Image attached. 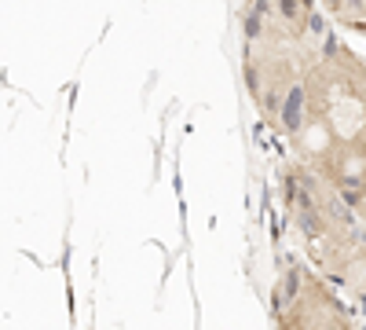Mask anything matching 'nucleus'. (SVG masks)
<instances>
[{
  "instance_id": "f257e3e1",
  "label": "nucleus",
  "mask_w": 366,
  "mask_h": 330,
  "mask_svg": "<svg viewBox=\"0 0 366 330\" xmlns=\"http://www.w3.org/2000/svg\"><path fill=\"white\" fill-rule=\"evenodd\" d=\"M300 118H304V89L300 84H293L286 95V103H282V125L289 132H297L300 129Z\"/></svg>"
},
{
  "instance_id": "f03ea898",
  "label": "nucleus",
  "mask_w": 366,
  "mask_h": 330,
  "mask_svg": "<svg viewBox=\"0 0 366 330\" xmlns=\"http://www.w3.org/2000/svg\"><path fill=\"white\" fill-rule=\"evenodd\" d=\"M245 34H249V37H260V15H245Z\"/></svg>"
},
{
  "instance_id": "7ed1b4c3",
  "label": "nucleus",
  "mask_w": 366,
  "mask_h": 330,
  "mask_svg": "<svg viewBox=\"0 0 366 330\" xmlns=\"http://www.w3.org/2000/svg\"><path fill=\"white\" fill-rule=\"evenodd\" d=\"M308 30L311 34H322V15H308Z\"/></svg>"
},
{
  "instance_id": "20e7f679",
  "label": "nucleus",
  "mask_w": 366,
  "mask_h": 330,
  "mask_svg": "<svg viewBox=\"0 0 366 330\" xmlns=\"http://www.w3.org/2000/svg\"><path fill=\"white\" fill-rule=\"evenodd\" d=\"M282 12H286L289 19H293V15H297V0H286V4H282Z\"/></svg>"
}]
</instances>
